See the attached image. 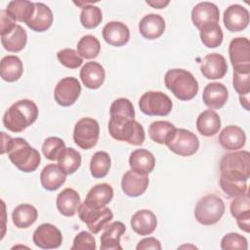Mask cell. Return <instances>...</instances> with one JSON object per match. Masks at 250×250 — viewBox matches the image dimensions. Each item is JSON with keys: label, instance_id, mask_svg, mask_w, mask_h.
Segmentation results:
<instances>
[{"label": "cell", "instance_id": "cell-42", "mask_svg": "<svg viewBox=\"0 0 250 250\" xmlns=\"http://www.w3.org/2000/svg\"><path fill=\"white\" fill-rule=\"evenodd\" d=\"M220 187L229 198H234L245 193L247 190V181L232 180L220 176Z\"/></svg>", "mask_w": 250, "mask_h": 250}, {"label": "cell", "instance_id": "cell-28", "mask_svg": "<svg viewBox=\"0 0 250 250\" xmlns=\"http://www.w3.org/2000/svg\"><path fill=\"white\" fill-rule=\"evenodd\" d=\"M157 226V219L150 210L144 209L137 211L131 218L132 229L139 235L152 233Z\"/></svg>", "mask_w": 250, "mask_h": 250}, {"label": "cell", "instance_id": "cell-43", "mask_svg": "<svg viewBox=\"0 0 250 250\" xmlns=\"http://www.w3.org/2000/svg\"><path fill=\"white\" fill-rule=\"evenodd\" d=\"M64 148V142L58 137H49L42 145V152L44 156L51 161L58 160Z\"/></svg>", "mask_w": 250, "mask_h": 250}, {"label": "cell", "instance_id": "cell-36", "mask_svg": "<svg viewBox=\"0 0 250 250\" xmlns=\"http://www.w3.org/2000/svg\"><path fill=\"white\" fill-rule=\"evenodd\" d=\"M35 10L34 3L27 0H13L8 3L6 11L15 20L26 23Z\"/></svg>", "mask_w": 250, "mask_h": 250}, {"label": "cell", "instance_id": "cell-11", "mask_svg": "<svg viewBox=\"0 0 250 250\" xmlns=\"http://www.w3.org/2000/svg\"><path fill=\"white\" fill-rule=\"evenodd\" d=\"M233 70L250 71V42L246 37L233 38L229 46Z\"/></svg>", "mask_w": 250, "mask_h": 250}, {"label": "cell", "instance_id": "cell-33", "mask_svg": "<svg viewBox=\"0 0 250 250\" xmlns=\"http://www.w3.org/2000/svg\"><path fill=\"white\" fill-rule=\"evenodd\" d=\"M38 217L36 208L31 204H20L12 213V220L18 229H27L33 225Z\"/></svg>", "mask_w": 250, "mask_h": 250}, {"label": "cell", "instance_id": "cell-16", "mask_svg": "<svg viewBox=\"0 0 250 250\" xmlns=\"http://www.w3.org/2000/svg\"><path fill=\"white\" fill-rule=\"evenodd\" d=\"M200 70L203 76L209 80L221 79L228 71V64L221 54H208L200 64Z\"/></svg>", "mask_w": 250, "mask_h": 250}, {"label": "cell", "instance_id": "cell-51", "mask_svg": "<svg viewBox=\"0 0 250 250\" xmlns=\"http://www.w3.org/2000/svg\"><path fill=\"white\" fill-rule=\"evenodd\" d=\"M146 3L149 6H151L154 9H163L167 5H169L170 1L169 0H146Z\"/></svg>", "mask_w": 250, "mask_h": 250}, {"label": "cell", "instance_id": "cell-22", "mask_svg": "<svg viewBox=\"0 0 250 250\" xmlns=\"http://www.w3.org/2000/svg\"><path fill=\"white\" fill-rule=\"evenodd\" d=\"M105 72L102 64L97 62H86L80 70V79L88 89H99L104 82Z\"/></svg>", "mask_w": 250, "mask_h": 250}, {"label": "cell", "instance_id": "cell-49", "mask_svg": "<svg viewBox=\"0 0 250 250\" xmlns=\"http://www.w3.org/2000/svg\"><path fill=\"white\" fill-rule=\"evenodd\" d=\"M137 250H147V249H155V250H160L161 249V244L158 239L155 237H146L142 239L138 245L136 246Z\"/></svg>", "mask_w": 250, "mask_h": 250}, {"label": "cell", "instance_id": "cell-20", "mask_svg": "<svg viewBox=\"0 0 250 250\" xmlns=\"http://www.w3.org/2000/svg\"><path fill=\"white\" fill-rule=\"evenodd\" d=\"M229 99V92L223 83L212 82L205 86L202 100L209 108L219 109L225 105Z\"/></svg>", "mask_w": 250, "mask_h": 250}, {"label": "cell", "instance_id": "cell-45", "mask_svg": "<svg viewBox=\"0 0 250 250\" xmlns=\"http://www.w3.org/2000/svg\"><path fill=\"white\" fill-rule=\"evenodd\" d=\"M221 248L223 250H229V249L247 250V248H248L247 239L239 233L230 232V233L226 234L222 238Z\"/></svg>", "mask_w": 250, "mask_h": 250}, {"label": "cell", "instance_id": "cell-38", "mask_svg": "<svg viewBox=\"0 0 250 250\" xmlns=\"http://www.w3.org/2000/svg\"><path fill=\"white\" fill-rule=\"evenodd\" d=\"M57 161L60 168L66 175H70L76 172L80 167L81 155L76 149L72 147H65Z\"/></svg>", "mask_w": 250, "mask_h": 250}, {"label": "cell", "instance_id": "cell-18", "mask_svg": "<svg viewBox=\"0 0 250 250\" xmlns=\"http://www.w3.org/2000/svg\"><path fill=\"white\" fill-rule=\"evenodd\" d=\"M219 8L211 2H200L191 11V21L198 29L205 24L219 22Z\"/></svg>", "mask_w": 250, "mask_h": 250}, {"label": "cell", "instance_id": "cell-41", "mask_svg": "<svg viewBox=\"0 0 250 250\" xmlns=\"http://www.w3.org/2000/svg\"><path fill=\"white\" fill-rule=\"evenodd\" d=\"M103 20V14L99 7L94 5H85L82 7L80 14L81 24L88 29L97 27Z\"/></svg>", "mask_w": 250, "mask_h": 250}, {"label": "cell", "instance_id": "cell-52", "mask_svg": "<svg viewBox=\"0 0 250 250\" xmlns=\"http://www.w3.org/2000/svg\"><path fill=\"white\" fill-rule=\"evenodd\" d=\"M239 101H240L241 105L246 110H249V94H247V95H239Z\"/></svg>", "mask_w": 250, "mask_h": 250}, {"label": "cell", "instance_id": "cell-1", "mask_svg": "<svg viewBox=\"0 0 250 250\" xmlns=\"http://www.w3.org/2000/svg\"><path fill=\"white\" fill-rule=\"evenodd\" d=\"M110 119L108 121L109 135L120 142H126L132 146H142L145 141V130L137 122L132 103L126 98L113 101L109 108Z\"/></svg>", "mask_w": 250, "mask_h": 250}, {"label": "cell", "instance_id": "cell-12", "mask_svg": "<svg viewBox=\"0 0 250 250\" xmlns=\"http://www.w3.org/2000/svg\"><path fill=\"white\" fill-rule=\"evenodd\" d=\"M80 93L81 85L78 79L68 76L58 82L54 90V98L58 104L62 106H69L77 101Z\"/></svg>", "mask_w": 250, "mask_h": 250}, {"label": "cell", "instance_id": "cell-50", "mask_svg": "<svg viewBox=\"0 0 250 250\" xmlns=\"http://www.w3.org/2000/svg\"><path fill=\"white\" fill-rule=\"evenodd\" d=\"M1 137H2V147H1V154H4L9 151L13 138H11L9 135L5 134L4 132H1Z\"/></svg>", "mask_w": 250, "mask_h": 250}, {"label": "cell", "instance_id": "cell-7", "mask_svg": "<svg viewBox=\"0 0 250 250\" xmlns=\"http://www.w3.org/2000/svg\"><path fill=\"white\" fill-rule=\"evenodd\" d=\"M141 111L149 116H166L173 107L171 99L159 91L146 92L139 100Z\"/></svg>", "mask_w": 250, "mask_h": 250}, {"label": "cell", "instance_id": "cell-19", "mask_svg": "<svg viewBox=\"0 0 250 250\" xmlns=\"http://www.w3.org/2000/svg\"><path fill=\"white\" fill-rule=\"evenodd\" d=\"M103 38L104 41L115 47H121L128 43L130 31L128 26L121 21H109L103 28Z\"/></svg>", "mask_w": 250, "mask_h": 250}, {"label": "cell", "instance_id": "cell-37", "mask_svg": "<svg viewBox=\"0 0 250 250\" xmlns=\"http://www.w3.org/2000/svg\"><path fill=\"white\" fill-rule=\"evenodd\" d=\"M200 39L207 48H217L223 42V31L218 22L203 25L200 29Z\"/></svg>", "mask_w": 250, "mask_h": 250}, {"label": "cell", "instance_id": "cell-9", "mask_svg": "<svg viewBox=\"0 0 250 250\" xmlns=\"http://www.w3.org/2000/svg\"><path fill=\"white\" fill-rule=\"evenodd\" d=\"M78 215L80 220L87 225L89 230L94 234L100 232L113 219L111 210L106 206L90 208L83 202L78 208Z\"/></svg>", "mask_w": 250, "mask_h": 250}, {"label": "cell", "instance_id": "cell-34", "mask_svg": "<svg viewBox=\"0 0 250 250\" xmlns=\"http://www.w3.org/2000/svg\"><path fill=\"white\" fill-rule=\"evenodd\" d=\"M27 41V34L23 27L17 24L16 27L8 34L1 36V43L5 50L12 53H18L21 51Z\"/></svg>", "mask_w": 250, "mask_h": 250}, {"label": "cell", "instance_id": "cell-46", "mask_svg": "<svg viewBox=\"0 0 250 250\" xmlns=\"http://www.w3.org/2000/svg\"><path fill=\"white\" fill-rule=\"evenodd\" d=\"M232 86L239 95H247L250 92V71L233 70Z\"/></svg>", "mask_w": 250, "mask_h": 250}, {"label": "cell", "instance_id": "cell-15", "mask_svg": "<svg viewBox=\"0 0 250 250\" xmlns=\"http://www.w3.org/2000/svg\"><path fill=\"white\" fill-rule=\"evenodd\" d=\"M230 214L236 220L241 230L250 231V198L248 191L233 198L230 203Z\"/></svg>", "mask_w": 250, "mask_h": 250}, {"label": "cell", "instance_id": "cell-13", "mask_svg": "<svg viewBox=\"0 0 250 250\" xmlns=\"http://www.w3.org/2000/svg\"><path fill=\"white\" fill-rule=\"evenodd\" d=\"M34 244L42 249L59 248L62 242L61 230L52 224L45 223L40 225L33 232Z\"/></svg>", "mask_w": 250, "mask_h": 250}, {"label": "cell", "instance_id": "cell-30", "mask_svg": "<svg viewBox=\"0 0 250 250\" xmlns=\"http://www.w3.org/2000/svg\"><path fill=\"white\" fill-rule=\"evenodd\" d=\"M65 180L66 174L60 168L58 164L46 165L40 174V182L42 187L50 191L60 188L65 183Z\"/></svg>", "mask_w": 250, "mask_h": 250}, {"label": "cell", "instance_id": "cell-29", "mask_svg": "<svg viewBox=\"0 0 250 250\" xmlns=\"http://www.w3.org/2000/svg\"><path fill=\"white\" fill-rule=\"evenodd\" d=\"M56 203L58 211L62 215L65 217H72L78 211L81 199L79 193L75 189L67 188L58 194Z\"/></svg>", "mask_w": 250, "mask_h": 250}, {"label": "cell", "instance_id": "cell-10", "mask_svg": "<svg viewBox=\"0 0 250 250\" xmlns=\"http://www.w3.org/2000/svg\"><path fill=\"white\" fill-rule=\"evenodd\" d=\"M166 146L172 152L180 156H190L198 150L199 140L194 133L187 129L177 128Z\"/></svg>", "mask_w": 250, "mask_h": 250}, {"label": "cell", "instance_id": "cell-39", "mask_svg": "<svg viewBox=\"0 0 250 250\" xmlns=\"http://www.w3.org/2000/svg\"><path fill=\"white\" fill-rule=\"evenodd\" d=\"M111 165L110 156L105 151H97L90 161L91 175L96 179L104 178L107 175Z\"/></svg>", "mask_w": 250, "mask_h": 250}, {"label": "cell", "instance_id": "cell-5", "mask_svg": "<svg viewBox=\"0 0 250 250\" xmlns=\"http://www.w3.org/2000/svg\"><path fill=\"white\" fill-rule=\"evenodd\" d=\"M220 176L247 181L250 176V153L247 150L233 151L225 154L220 161Z\"/></svg>", "mask_w": 250, "mask_h": 250}, {"label": "cell", "instance_id": "cell-14", "mask_svg": "<svg viewBox=\"0 0 250 250\" xmlns=\"http://www.w3.org/2000/svg\"><path fill=\"white\" fill-rule=\"evenodd\" d=\"M224 24L230 32H239L249 24V12L241 5L233 4L224 12Z\"/></svg>", "mask_w": 250, "mask_h": 250}, {"label": "cell", "instance_id": "cell-44", "mask_svg": "<svg viewBox=\"0 0 250 250\" xmlns=\"http://www.w3.org/2000/svg\"><path fill=\"white\" fill-rule=\"evenodd\" d=\"M57 58L63 66L70 69L78 68L83 62V59L80 57L78 52L69 48L60 50L57 53Z\"/></svg>", "mask_w": 250, "mask_h": 250}, {"label": "cell", "instance_id": "cell-31", "mask_svg": "<svg viewBox=\"0 0 250 250\" xmlns=\"http://www.w3.org/2000/svg\"><path fill=\"white\" fill-rule=\"evenodd\" d=\"M196 128L202 136H215L221 128V118L219 114L212 109L204 110L196 119Z\"/></svg>", "mask_w": 250, "mask_h": 250}, {"label": "cell", "instance_id": "cell-17", "mask_svg": "<svg viewBox=\"0 0 250 250\" xmlns=\"http://www.w3.org/2000/svg\"><path fill=\"white\" fill-rule=\"evenodd\" d=\"M148 183L147 175H142L132 170H128L122 176L121 188L127 196L138 197L146 190Z\"/></svg>", "mask_w": 250, "mask_h": 250}, {"label": "cell", "instance_id": "cell-24", "mask_svg": "<svg viewBox=\"0 0 250 250\" xmlns=\"http://www.w3.org/2000/svg\"><path fill=\"white\" fill-rule=\"evenodd\" d=\"M220 145L227 150H237L242 148L246 143L245 132L238 126L229 125L219 135Z\"/></svg>", "mask_w": 250, "mask_h": 250}, {"label": "cell", "instance_id": "cell-26", "mask_svg": "<svg viewBox=\"0 0 250 250\" xmlns=\"http://www.w3.org/2000/svg\"><path fill=\"white\" fill-rule=\"evenodd\" d=\"M129 165L132 171L142 175H148L154 169L155 157L150 151L144 148H138L131 152Z\"/></svg>", "mask_w": 250, "mask_h": 250}, {"label": "cell", "instance_id": "cell-25", "mask_svg": "<svg viewBox=\"0 0 250 250\" xmlns=\"http://www.w3.org/2000/svg\"><path fill=\"white\" fill-rule=\"evenodd\" d=\"M34 6V13L25 24L35 32L46 31L51 27L53 23L54 17L52 10L41 2H35Z\"/></svg>", "mask_w": 250, "mask_h": 250}, {"label": "cell", "instance_id": "cell-48", "mask_svg": "<svg viewBox=\"0 0 250 250\" xmlns=\"http://www.w3.org/2000/svg\"><path fill=\"white\" fill-rule=\"evenodd\" d=\"M16 21L8 14L6 10L0 11V33L1 36L10 33L16 27Z\"/></svg>", "mask_w": 250, "mask_h": 250}, {"label": "cell", "instance_id": "cell-4", "mask_svg": "<svg viewBox=\"0 0 250 250\" xmlns=\"http://www.w3.org/2000/svg\"><path fill=\"white\" fill-rule=\"evenodd\" d=\"M7 153L11 162L24 173L34 172L41 161L39 152L22 138H14Z\"/></svg>", "mask_w": 250, "mask_h": 250}, {"label": "cell", "instance_id": "cell-23", "mask_svg": "<svg viewBox=\"0 0 250 250\" xmlns=\"http://www.w3.org/2000/svg\"><path fill=\"white\" fill-rule=\"evenodd\" d=\"M165 30V21L157 14L146 15L139 22L141 35L148 40L159 38Z\"/></svg>", "mask_w": 250, "mask_h": 250}, {"label": "cell", "instance_id": "cell-2", "mask_svg": "<svg viewBox=\"0 0 250 250\" xmlns=\"http://www.w3.org/2000/svg\"><path fill=\"white\" fill-rule=\"evenodd\" d=\"M38 117V107L30 100L14 103L3 115V124L11 132L20 133L33 124Z\"/></svg>", "mask_w": 250, "mask_h": 250}, {"label": "cell", "instance_id": "cell-47", "mask_svg": "<svg viewBox=\"0 0 250 250\" xmlns=\"http://www.w3.org/2000/svg\"><path fill=\"white\" fill-rule=\"evenodd\" d=\"M95 250L96 249V240L92 233L88 231H80L73 240V245L71 250Z\"/></svg>", "mask_w": 250, "mask_h": 250}, {"label": "cell", "instance_id": "cell-6", "mask_svg": "<svg viewBox=\"0 0 250 250\" xmlns=\"http://www.w3.org/2000/svg\"><path fill=\"white\" fill-rule=\"evenodd\" d=\"M225 213V203L216 194H206L196 203L194 217L203 226H211L221 220Z\"/></svg>", "mask_w": 250, "mask_h": 250}, {"label": "cell", "instance_id": "cell-32", "mask_svg": "<svg viewBox=\"0 0 250 250\" xmlns=\"http://www.w3.org/2000/svg\"><path fill=\"white\" fill-rule=\"evenodd\" d=\"M22 72L23 65L19 57L9 55L2 58L0 62V75L3 80L15 82L21 78Z\"/></svg>", "mask_w": 250, "mask_h": 250}, {"label": "cell", "instance_id": "cell-27", "mask_svg": "<svg viewBox=\"0 0 250 250\" xmlns=\"http://www.w3.org/2000/svg\"><path fill=\"white\" fill-rule=\"evenodd\" d=\"M113 197V188L106 183L94 186L87 193L83 203L90 208H100L108 204Z\"/></svg>", "mask_w": 250, "mask_h": 250}, {"label": "cell", "instance_id": "cell-40", "mask_svg": "<svg viewBox=\"0 0 250 250\" xmlns=\"http://www.w3.org/2000/svg\"><path fill=\"white\" fill-rule=\"evenodd\" d=\"M101 51V44L98 38L88 34L80 38L77 43V52L81 58L91 60L98 57Z\"/></svg>", "mask_w": 250, "mask_h": 250}, {"label": "cell", "instance_id": "cell-3", "mask_svg": "<svg viewBox=\"0 0 250 250\" xmlns=\"http://www.w3.org/2000/svg\"><path fill=\"white\" fill-rule=\"evenodd\" d=\"M165 86L181 101L193 99L198 92V82L188 70L182 68L169 69L164 76Z\"/></svg>", "mask_w": 250, "mask_h": 250}, {"label": "cell", "instance_id": "cell-35", "mask_svg": "<svg viewBox=\"0 0 250 250\" xmlns=\"http://www.w3.org/2000/svg\"><path fill=\"white\" fill-rule=\"evenodd\" d=\"M176 127L169 121L158 120L152 122L148 127L149 138L157 144L166 145L173 137Z\"/></svg>", "mask_w": 250, "mask_h": 250}, {"label": "cell", "instance_id": "cell-21", "mask_svg": "<svg viewBox=\"0 0 250 250\" xmlns=\"http://www.w3.org/2000/svg\"><path fill=\"white\" fill-rule=\"evenodd\" d=\"M126 227L122 222L116 221L104 227L101 235V249L102 250H122L120 245V238L125 232Z\"/></svg>", "mask_w": 250, "mask_h": 250}, {"label": "cell", "instance_id": "cell-8", "mask_svg": "<svg viewBox=\"0 0 250 250\" xmlns=\"http://www.w3.org/2000/svg\"><path fill=\"white\" fill-rule=\"evenodd\" d=\"M100 126L96 119L83 117L79 119L73 130V141L82 149L94 147L99 140Z\"/></svg>", "mask_w": 250, "mask_h": 250}]
</instances>
